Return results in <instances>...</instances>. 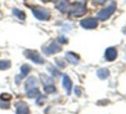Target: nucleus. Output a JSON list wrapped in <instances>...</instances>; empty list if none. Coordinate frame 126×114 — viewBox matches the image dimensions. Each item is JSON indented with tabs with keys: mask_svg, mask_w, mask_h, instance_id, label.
Masks as SVG:
<instances>
[{
	"mask_svg": "<svg viewBox=\"0 0 126 114\" xmlns=\"http://www.w3.org/2000/svg\"><path fill=\"white\" fill-rule=\"evenodd\" d=\"M116 7H117L116 3H115V2H112L109 6L106 7V8H105V9H103L102 10H100V11L99 12L98 15H97V18L100 21L107 20V19L115 12V10H116Z\"/></svg>",
	"mask_w": 126,
	"mask_h": 114,
	"instance_id": "obj_1",
	"label": "nucleus"
},
{
	"mask_svg": "<svg viewBox=\"0 0 126 114\" xmlns=\"http://www.w3.org/2000/svg\"><path fill=\"white\" fill-rule=\"evenodd\" d=\"M32 12H33V16L36 17L38 20L40 21H47L50 18L51 15L48 10L46 8H42V7L37 6L32 9Z\"/></svg>",
	"mask_w": 126,
	"mask_h": 114,
	"instance_id": "obj_2",
	"label": "nucleus"
},
{
	"mask_svg": "<svg viewBox=\"0 0 126 114\" xmlns=\"http://www.w3.org/2000/svg\"><path fill=\"white\" fill-rule=\"evenodd\" d=\"M70 15L76 17L82 16L86 13V7L83 3H76L71 5L70 7Z\"/></svg>",
	"mask_w": 126,
	"mask_h": 114,
	"instance_id": "obj_3",
	"label": "nucleus"
},
{
	"mask_svg": "<svg viewBox=\"0 0 126 114\" xmlns=\"http://www.w3.org/2000/svg\"><path fill=\"white\" fill-rule=\"evenodd\" d=\"M24 54L28 59L32 60L33 63L35 64H39V65H41V64H44V58L39 54L37 51H32V50H26L24 51Z\"/></svg>",
	"mask_w": 126,
	"mask_h": 114,
	"instance_id": "obj_4",
	"label": "nucleus"
},
{
	"mask_svg": "<svg viewBox=\"0 0 126 114\" xmlns=\"http://www.w3.org/2000/svg\"><path fill=\"white\" fill-rule=\"evenodd\" d=\"M62 50V47L58 44H57L55 41L51 42L49 46H45V47L42 48V51L44 53H46L47 55H51L55 54V53L58 52Z\"/></svg>",
	"mask_w": 126,
	"mask_h": 114,
	"instance_id": "obj_5",
	"label": "nucleus"
},
{
	"mask_svg": "<svg viewBox=\"0 0 126 114\" xmlns=\"http://www.w3.org/2000/svg\"><path fill=\"white\" fill-rule=\"evenodd\" d=\"M81 26L84 28L87 29H92V28H94L97 27L98 22L97 20L94 18H88V19H84V20H81L80 22Z\"/></svg>",
	"mask_w": 126,
	"mask_h": 114,
	"instance_id": "obj_6",
	"label": "nucleus"
},
{
	"mask_svg": "<svg viewBox=\"0 0 126 114\" xmlns=\"http://www.w3.org/2000/svg\"><path fill=\"white\" fill-rule=\"evenodd\" d=\"M117 56H118V52L114 47H109L106 49L105 58L107 61H113L114 59H116Z\"/></svg>",
	"mask_w": 126,
	"mask_h": 114,
	"instance_id": "obj_7",
	"label": "nucleus"
},
{
	"mask_svg": "<svg viewBox=\"0 0 126 114\" xmlns=\"http://www.w3.org/2000/svg\"><path fill=\"white\" fill-rule=\"evenodd\" d=\"M29 71H30L29 65H22V66L21 67V76H17L16 77V82L17 84H19V82H20L21 80H22L24 76H26L28 74Z\"/></svg>",
	"mask_w": 126,
	"mask_h": 114,
	"instance_id": "obj_8",
	"label": "nucleus"
},
{
	"mask_svg": "<svg viewBox=\"0 0 126 114\" xmlns=\"http://www.w3.org/2000/svg\"><path fill=\"white\" fill-rule=\"evenodd\" d=\"M63 86L64 87L65 90L67 91V94H70L72 89V81L70 80V78L67 75H64L63 78Z\"/></svg>",
	"mask_w": 126,
	"mask_h": 114,
	"instance_id": "obj_9",
	"label": "nucleus"
},
{
	"mask_svg": "<svg viewBox=\"0 0 126 114\" xmlns=\"http://www.w3.org/2000/svg\"><path fill=\"white\" fill-rule=\"evenodd\" d=\"M65 58L68 60V62H70L72 65H77L80 60V58L78 55H76V53H74V52H70V51L66 53Z\"/></svg>",
	"mask_w": 126,
	"mask_h": 114,
	"instance_id": "obj_10",
	"label": "nucleus"
},
{
	"mask_svg": "<svg viewBox=\"0 0 126 114\" xmlns=\"http://www.w3.org/2000/svg\"><path fill=\"white\" fill-rule=\"evenodd\" d=\"M29 109L25 103H19L16 106V114H28Z\"/></svg>",
	"mask_w": 126,
	"mask_h": 114,
	"instance_id": "obj_11",
	"label": "nucleus"
},
{
	"mask_svg": "<svg viewBox=\"0 0 126 114\" xmlns=\"http://www.w3.org/2000/svg\"><path fill=\"white\" fill-rule=\"evenodd\" d=\"M57 8L62 12V13H64L67 11L69 8V3L67 0H59L57 4Z\"/></svg>",
	"mask_w": 126,
	"mask_h": 114,
	"instance_id": "obj_12",
	"label": "nucleus"
},
{
	"mask_svg": "<svg viewBox=\"0 0 126 114\" xmlns=\"http://www.w3.org/2000/svg\"><path fill=\"white\" fill-rule=\"evenodd\" d=\"M109 75H110V71H109V69L106 68H101L97 70V76H98V77L101 80L106 79V78L109 76Z\"/></svg>",
	"mask_w": 126,
	"mask_h": 114,
	"instance_id": "obj_13",
	"label": "nucleus"
},
{
	"mask_svg": "<svg viewBox=\"0 0 126 114\" xmlns=\"http://www.w3.org/2000/svg\"><path fill=\"white\" fill-rule=\"evenodd\" d=\"M25 87H26V90L29 89V88L37 87V80L35 79V77H33V76H30V77L28 79V81H26Z\"/></svg>",
	"mask_w": 126,
	"mask_h": 114,
	"instance_id": "obj_14",
	"label": "nucleus"
},
{
	"mask_svg": "<svg viewBox=\"0 0 126 114\" xmlns=\"http://www.w3.org/2000/svg\"><path fill=\"white\" fill-rule=\"evenodd\" d=\"M38 95H40V91L37 88V87L29 88V89L27 90V96L28 98H35Z\"/></svg>",
	"mask_w": 126,
	"mask_h": 114,
	"instance_id": "obj_15",
	"label": "nucleus"
},
{
	"mask_svg": "<svg viewBox=\"0 0 126 114\" xmlns=\"http://www.w3.org/2000/svg\"><path fill=\"white\" fill-rule=\"evenodd\" d=\"M13 15L15 16H16L18 19L20 20H25L26 18V15L22 10H20L18 9H14L13 10Z\"/></svg>",
	"mask_w": 126,
	"mask_h": 114,
	"instance_id": "obj_16",
	"label": "nucleus"
},
{
	"mask_svg": "<svg viewBox=\"0 0 126 114\" xmlns=\"http://www.w3.org/2000/svg\"><path fill=\"white\" fill-rule=\"evenodd\" d=\"M11 65L10 61H7V60H3V61H0V69H9Z\"/></svg>",
	"mask_w": 126,
	"mask_h": 114,
	"instance_id": "obj_17",
	"label": "nucleus"
},
{
	"mask_svg": "<svg viewBox=\"0 0 126 114\" xmlns=\"http://www.w3.org/2000/svg\"><path fill=\"white\" fill-rule=\"evenodd\" d=\"M44 90H45V92L47 93V94H52V93L56 92V88H55V87L52 86V85H50V84L45 86Z\"/></svg>",
	"mask_w": 126,
	"mask_h": 114,
	"instance_id": "obj_18",
	"label": "nucleus"
},
{
	"mask_svg": "<svg viewBox=\"0 0 126 114\" xmlns=\"http://www.w3.org/2000/svg\"><path fill=\"white\" fill-rule=\"evenodd\" d=\"M0 99L3 101H8L11 99V96H10L9 94H3L1 96H0Z\"/></svg>",
	"mask_w": 126,
	"mask_h": 114,
	"instance_id": "obj_19",
	"label": "nucleus"
},
{
	"mask_svg": "<svg viewBox=\"0 0 126 114\" xmlns=\"http://www.w3.org/2000/svg\"><path fill=\"white\" fill-rule=\"evenodd\" d=\"M57 63H58V65H59L60 67H62V68H63V67L65 66V64L63 61H58V59H57Z\"/></svg>",
	"mask_w": 126,
	"mask_h": 114,
	"instance_id": "obj_20",
	"label": "nucleus"
},
{
	"mask_svg": "<svg viewBox=\"0 0 126 114\" xmlns=\"http://www.w3.org/2000/svg\"><path fill=\"white\" fill-rule=\"evenodd\" d=\"M58 41L61 42V43H66V42H67V40L64 38V37H60V38L58 39Z\"/></svg>",
	"mask_w": 126,
	"mask_h": 114,
	"instance_id": "obj_21",
	"label": "nucleus"
},
{
	"mask_svg": "<svg viewBox=\"0 0 126 114\" xmlns=\"http://www.w3.org/2000/svg\"><path fill=\"white\" fill-rule=\"evenodd\" d=\"M96 3H99V4H102L106 2V0H94Z\"/></svg>",
	"mask_w": 126,
	"mask_h": 114,
	"instance_id": "obj_22",
	"label": "nucleus"
},
{
	"mask_svg": "<svg viewBox=\"0 0 126 114\" xmlns=\"http://www.w3.org/2000/svg\"><path fill=\"white\" fill-rule=\"evenodd\" d=\"M75 93L77 94V95H80V94H81V91L79 90V88H78V87H76L75 88Z\"/></svg>",
	"mask_w": 126,
	"mask_h": 114,
	"instance_id": "obj_23",
	"label": "nucleus"
},
{
	"mask_svg": "<svg viewBox=\"0 0 126 114\" xmlns=\"http://www.w3.org/2000/svg\"><path fill=\"white\" fill-rule=\"evenodd\" d=\"M44 2H51V1H56V0H42Z\"/></svg>",
	"mask_w": 126,
	"mask_h": 114,
	"instance_id": "obj_24",
	"label": "nucleus"
},
{
	"mask_svg": "<svg viewBox=\"0 0 126 114\" xmlns=\"http://www.w3.org/2000/svg\"><path fill=\"white\" fill-rule=\"evenodd\" d=\"M124 33H125V34H126V28H125V30H124Z\"/></svg>",
	"mask_w": 126,
	"mask_h": 114,
	"instance_id": "obj_25",
	"label": "nucleus"
}]
</instances>
